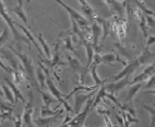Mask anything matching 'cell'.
<instances>
[{
    "mask_svg": "<svg viewBox=\"0 0 155 127\" xmlns=\"http://www.w3.org/2000/svg\"><path fill=\"white\" fill-rule=\"evenodd\" d=\"M42 69L45 70V75H46V80H45V83H46V86L47 88L49 89V92L52 94V95H53L54 97L58 100V102H60L61 105H63L66 110V114H74V111H73V109L72 108V106L68 103L67 100L64 99V97H63V95L61 94V92L59 91V89H58V87H56V85L53 83L52 79L50 78V76L49 74V71L48 69L45 68L44 67H41Z\"/></svg>",
    "mask_w": 155,
    "mask_h": 127,
    "instance_id": "277c9868",
    "label": "cell"
},
{
    "mask_svg": "<svg viewBox=\"0 0 155 127\" xmlns=\"http://www.w3.org/2000/svg\"><path fill=\"white\" fill-rule=\"evenodd\" d=\"M83 127H84V126H83Z\"/></svg>",
    "mask_w": 155,
    "mask_h": 127,
    "instance_id": "f907efd6",
    "label": "cell"
},
{
    "mask_svg": "<svg viewBox=\"0 0 155 127\" xmlns=\"http://www.w3.org/2000/svg\"><path fill=\"white\" fill-rule=\"evenodd\" d=\"M16 25H18V27L21 29V30H22V32H23L24 34H25V36L26 37L29 39V41H30V42L34 43V45L35 46V48L37 49V50H38V52L39 53H40V55L41 56V57H45L44 54H43L42 51H41V49L40 48V45H39L38 44V42H37L36 41H35V39H34V36H33V34H31V32L30 31V30H28L27 28L25 27V26H23L22 25H20V24H17L16 23Z\"/></svg>",
    "mask_w": 155,
    "mask_h": 127,
    "instance_id": "ffe728a7",
    "label": "cell"
},
{
    "mask_svg": "<svg viewBox=\"0 0 155 127\" xmlns=\"http://www.w3.org/2000/svg\"><path fill=\"white\" fill-rule=\"evenodd\" d=\"M115 119H116L117 122L119 123V126L125 127V125H124V120H123V118L122 115H120L119 114H115Z\"/></svg>",
    "mask_w": 155,
    "mask_h": 127,
    "instance_id": "b9f144b4",
    "label": "cell"
},
{
    "mask_svg": "<svg viewBox=\"0 0 155 127\" xmlns=\"http://www.w3.org/2000/svg\"><path fill=\"white\" fill-rule=\"evenodd\" d=\"M0 17L2 18L5 22L7 24V25L10 28V30H11V33L13 34L14 37L15 38V40L18 41H20V42H25L29 46V49H30V41L25 35H22L17 30L16 25H15L16 23L14 21L12 18L9 15L7 7L5 6L4 2H3L2 0H0Z\"/></svg>",
    "mask_w": 155,
    "mask_h": 127,
    "instance_id": "7a4b0ae2",
    "label": "cell"
},
{
    "mask_svg": "<svg viewBox=\"0 0 155 127\" xmlns=\"http://www.w3.org/2000/svg\"><path fill=\"white\" fill-rule=\"evenodd\" d=\"M39 93L41 94V99H42L43 101V105H45L46 106H50L52 103H59L58 100L56 99L53 95H52L51 93H48L46 91H42V90H40Z\"/></svg>",
    "mask_w": 155,
    "mask_h": 127,
    "instance_id": "cb8c5ba5",
    "label": "cell"
},
{
    "mask_svg": "<svg viewBox=\"0 0 155 127\" xmlns=\"http://www.w3.org/2000/svg\"><path fill=\"white\" fill-rule=\"evenodd\" d=\"M155 74V62L150 65H149L148 67L145 68L140 74L135 76L131 81L130 85L134 84L137 83H142L145 80H147L150 78L151 76Z\"/></svg>",
    "mask_w": 155,
    "mask_h": 127,
    "instance_id": "4fadbf2b",
    "label": "cell"
},
{
    "mask_svg": "<svg viewBox=\"0 0 155 127\" xmlns=\"http://www.w3.org/2000/svg\"><path fill=\"white\" fill-rule=\"evenodd\" d=\"M81 92H83V91H79L75 94L74 106H73V111H74L75 114H78L81 111L84 103L88 101L91 98H92L93 95H96V93L97 92V89L93 91L88 92V94H82Z\"/></svg>",
    "mask_w": 155,
    "mask_h": 127,
    "instance_id": "ba28073f",
    "label": "cell"
},
{
    "mask_svg": "<svg viewBox=\"0 0 155 127\" xmlns=\"http://www.w3.org/2000/svg\"><path fill=\"white\" fill-rule=\"evenodd\" d=\"M97 65L100 63H104L106 64H111L113 63H121L124 66L127 64V62L123 60L121 57H119V55L115 53H106L104 55H100V53H97L93 57V61Z\"/></svg>",
    "mask_w": 155,
    "mask_h": 127,
    "instance_id": "52a82bcc",
    "label": "cell"
},
{
    "mask_svg": "<svg viewBox=\"0 0 155 127\" xmlns=\"http://www.w3.org/2000/svg\"><path fill=\"white\" fill-rule=\"evenodd\" d=\"M90 127H93V126H90ZM112 127H117L116 125H115V126H112Z\"/></svg>",
    "mask_w": 155,
    "mask_h": 127,
    "instance_id": "7dc6e473",
    "label": "cell"
},
{
    "mask_svg": "<svg viewBox=\"0 0 155 127\" xmlns=\"http://www.w3.org/2000/svg\"><path fill=\"white\" fill-rule=\"evenodd\" d=\"M154 17H155V15H154Z\"/></svg>",
    "mask_w": 155,
    "mask_h": 127,
    "instance_id": "681fc988",
    "label": "cell"
},
{
    "mask_svg": "<svg viewBox=\"0 0 155 127\" xmlns=\"http://www.w3.org/2000/svg\"><path fill=\"white\" fill-rule=\"evenodd\" d=\"M79 2L81 3V10L84 13V17L88 20V21H94V11L92 7L89 5V3L86 0H78Z\"/></svg>",
    "mask_w": 155,
    "mask_h": 127,
    "instance_id": "d6986e66",
    "label": "cell"
},
{
    "mask_svg": "<svg viewBox=\"0 0 155 127\" xmlns=\"http://www.w3.org/2000/svg\"><path fill=\"white\" fill-rule=\"evenodd\" d=\"M143 107L148 111L151 115V127H155V106L144 105Z\"/></svg>",
    "mask_w": 155,
    "mask_h": 127,
    "instance_id": "836d02e7",
    "label": "cell"
},
{
    "mask_svg": "<svg viewBox=\"0 0 155 127\" xmlns=\"http://www.w3.org/2000/svg\"><path fill=\"white\" fill-rule=\"evenodd\" d=\"M154 56L155 53H152L150 50V48L146 47L143 52H142V53L139 57H137L134 60H133L130 63H128L121 72L113 76L112 78L110 79V80L112 81V82H116V81L124 78V77H127V76H129L130 77V75L133 74L140 66L150 61L151 60L153 59V57H154Z\"/></svg>",
    "mask_w": 155,
    "mask_h": 127,
    "instance_id": "6da1fadb",
    "label": "cell"
},
{
    "mask_svg": "<svg viewBox=\"0 0 155 127\" xmlns=\"http://www.w3.org/2000/svg\"><path fill=\"white\" fill-rule=\"evenodd\" d=\"M99 87H100V86L98 85H95V86H91V87H87V86H84V85H81V86H78V87H75L70 93L68 94L66 97H64V99L67 100L69 98L72 96V95H75L76 93L79 92V91H86V92H91V91H95L96 89H98Z\"/></svg>",
    "mask_w": 155,
    "mask_h": 127,
    "instance_id": "d4e9b609",
    "label": "cell"
},
{
    "mask_svg": "<svg viewBox=\"0 0 155 127\" xmlns=\"http://www.w3.org/2000/svg\"><path fill=\"white\" fill-rule=\"evenodd\" d=\"M61 115L62 114H57L54 116L46 117V118L38 117L36 119H34L33 122L38 127H50V125H53V123L58 122Z\"/></svg>",
    "mask_w": 155,
    "mask_h": 127,
    "instance_id": "9a60e30c",
    "label": "cell"
},
{
    "mask_svg": "<svg viewBox=\"0 0 155 127\" xmlns=\"http://www.w3.org/2000/svg\"><path fill=\"white\" fill-rule=\"evenodd\" d=\"M96 112L100 114H103V115H107V116H110V111L106 107L104 106V105H99L97 106L96 108Z\"/></svg>",
    "mask_w": 155,
    "mask_h": 127,
    "instance_id": "d590c367",
    "label": "cell"
},
{
    "mask_svg": "<svg viewBox=\"0 0 155 127\" xmlns=\"http://www.w3.org/2000/svg\"><path fill=\"white\" fill-rule=\"evenodd\" d=\"M145 18L147 19V22L148 27L155 28V17L154 15H144Z\"/></svg>",
    "mask_w": 155,
    "mask_h": 127,
    "instance_id": "8d00e7d4",
    "label": "cell"
},
{
    "mask_svg": "<svg viewBox=\"0 0 155 127\" xmlns=\"http://www.w3.org/2000/svg\"><path fill=\"white\" fill-rule=\"evenodd\" d=\"M147 48H150L152 44H155V36H149L147 39Z\"/></svg>",
    "mask_w": 155,
    "mask_h": 127,
    "instance_id": "60d3db41",
    "label": "cell"
},
{
    "mask_svg": "<svg viewBox=\"0 0 155 127\" xmlns=\"http://www.w3.org/2000/svg\"><path fill=\"white\" fill-rule=\"evenodd\" d=\"M139 27H140L141 30L142 32V34L146 39L148 37V25H147V19L145 18L144 15H142L140 18V21H139Z\"/></svg>",
    "mask_w": 155,
    "mask_h": 127,
    "instance_id": "4dcf8cb0",
    "label": "cell"
},
{
    "mask_svg": "<svg viewBox=\"0 0 155 127\" xmlns=\"http://www.w3.org/2000/svg\"><path fill=\"white\" fill-rule=\"evenodd\" d=\"M9 40V33L7 27H5L3 31L0 34V47H2Z\"/></svg>",
    "mask_w": 155,
    "mask_h": 127,
    "instance_id": "e575fe53",
    "label": "cell"
},
{
    "mask_svg": "<svg viewBox=\"0 0 155 127\" xmlns=\"http://www.w3.org/2000/svg\"><path fill=\"white\" fill-rule=\"evenodd\" d=\"M91 39H92V45L95 50H99V42H100L101 35H102V26L98 23L97 21H93L91 28Z\"/></svg>",
    "mask_w": 155,
    "mask_h": 127,
    "instance_id": "5bb4252c",
    "label": "cell"
},
{
    "mask_svg": "<svg viewBox=\"0 0 155 127\" xmlns=\"http://www.w3.org/2000/svg\"><path fill=\"white\" fill-rule=\"evenodd\" d=\"M130 81L131 80H130L129 76H127V77H124V78L121 79L116 82H112L105 85V88H106V91L107 92L115 95L121 90H123L124 87H127V85H130Z\"/></svg>",
    "mask_w": 155,
    "mask_h": 127,
    "instance_id": "30bf717a",
    "label": "cell"
},
{
    "mask_svg": "<svg viewBox=\"0 0 155 127\" xmlns=\"http://www.w3.org/2000/svg\"><path fill=\"white\" fill-rule=\"evenodd\" d=\"M13 104H9L5 102L0 100V119L1 123H2L5 120L12 121L14 119Z\"/></svg>",
    "mask_w": 155,
    "mask_h": 127,
    "instance_id": "7c38bea8",
    "label": "cell"
},
{
    "mask_svg": "<svg viewBox=\"0 0 155 127\" xmlns=\"http://www.w3.org/2000/svg\"><path fill=\"white\" fill-rule=\"evenodd\" d=\"M23 0H18L17 5H15L13 8L11 9V11H13L15 15H17L18 17L21 19V21H23L24 24L27 25L28 24V18L27 16H26L25 11H24L23 7Z\"/></svg>",
    "mask_w": 155,
    "mask_h": 127,
    "instance_id": "ac0fdd59",
    "label": "cell"
},
{
    "mask_svg": "<svg viewBox=\"0 0 155 127\" xmlns=\"http://www.w3.org/2000/svg\"><path fill=\"white\" fill-rule=\"evenodd\" d=\"M34 107L33 104V98L30 93V100L26 102L24 106V111L21 119H22V127L33 126V114H34Z\"/></svg>",
    "mask_w": 155,
    "mask_h": 127,
    "instance_id": "9c48e42d",
    "label": "cell"
},
{
    "mask_svg": "<svg viewBox=\"0 0 155 127\" xmlns=\"http://www.w3.org/2000/svg\"><path fill=\"white\" fill-rule=\"evenodd\" d=\"M0 96H4V94H3V91L2 89L0 87Z\"/></svg>",
    "mask_w": 155,
    "mask_h": 127,
    "instance_id": "bcb514c9",
    "label": "cell"
},
{
    "mask_svg": "<svg viewBox=\"0 0 155 127\" xmlns=\"http://www.w3.org/2000/svg\"><path fill=\"white\" fill-rule=\"evenodd\" d=\"M38 39L40 41L41 44V47H42L43 51H44V53H45V56L46 57L47 59L50 60L51 59V52H50V48H49V44H47V42L45 41V40L43 38L41 34H39L38 36Z\"/></svg>",
    "mask_w": 155,
    "mask_h": 127,
    "instance_id": "83f0119b",
    "label": "cell"
},
{
    "mask_svg": "<svg viewBox=\"0 0 155 127\" xmlns=\"http://www.w3.org/2000/svg\"><path fill=\"white\" fill-rule=\"evenodd\" d=\"M13 74L15 76V83L16 85L19 84V83H23L24 82V76L22 75V72L21 70H14Z\"/></svg>",
    "mask_w": 155,
    "mask_h": 127,
    "instance_id": "d6a6232c",
    "label": "cell"
},
{
    "mask_svg": "<svg viewBox=\"0 0 155 127\" xmlns=\"http://www.w3.org/2000/svg\"><path fill=\"white\" fill-rule=\"evenodd\" d=\"M153 106H155V103H154V104H153Z\"/></svg>",
    "mask_w": 155,
    "mask_h": 127,
    "instance_id": "c3c4849f",
    "label": "cell"
},
{
    "mask_svg": "<svg viewBox=\"0 0 155 127\" xmlns=\"http://www.w3.org/2000/svg\"><path fill=\"white\" fill-rule=\"evenodd\" d=\"M106 88H105V84L101 86L100 87V90L98 91V92H96V98H95V100L93 102V105H92V107H96L97 106L98 103H100L101 100H103L104 99L106 98Z\"/></svg>",
    "mask_w": 155,
    "mask_h": 127,
    "instance_id": "4316f807",
    "label": "cell"
},
{
    "mask_svg": "<svg viewBox=\"0 0 155 127\" xmlns=\"http://www.w3.org/2000/svg\"><path fill=\"white\" fill-rule=\"evenodd\" d=\"M67 60H68V62H69V63H70L71 68L74 70V71L81 70V68H83V67H82V65H81V62L79 61L77 58H75V57H72V56H70V55H68V54H67Z\"/></svg>",
    "mask_w": 155,
    "mask_h": 127,
    "instance_id": "f546056e",
    "label": "cell"
},
{
    "mask_svg": "<svg viewBox=\"0 0 155 127\" xmlns=\"http://www.w3.org/2000/svg\"><path fill=\"white\" fill-rule=\"evenodd\" d=\"M113 1H114V0H104V2H106L107 4L109 6H110V5H111V3H112V2H113Z\"/></svg>",
    "mask_w": 155,
    "mask_h": 127,
    "instance_id": "f6af8a7d",
    "label": "cell"
},
{
    "mask_svg": "<svg viewBox=\"0 0 155 127\" xmlns=\"http://www.w3.org/2000/svg\"><path fill=\"white\" fill-rule=\"evenodd\" d=\"M2 91H3V94H4V97L6 98V99L7 101H9L11 104H13L15 106V96H14V94L11 91V89L9 87L8 85H5L4 83L2 84Z\"/></svg>",
    "mask_w": 155,
    "mask_h": 127,
    "instance_id": "f1b7e54d",
    "label": "cell"
},
{
    "mask_svg": "<svg viewBox=\"0 0 155 127\" xmlns=\"http://www.w3.org/2000/svg\"><path fill=\"white\" fill-rule=\"evenodd\" d=\"M60 44H61V41H58L57 44H55L54 47V51H53V59H47V60H42V61L45 63V64L50 68H53L56 66L60 65H65V63L63 62L61 60V53H60Z\"/></svg>",
    "mask_w": 155,
    "mask_h": 127,
    "instance_id": "8fae6325",
    "label": "cell"
},
{
    "mask_svg": "<svg viewBox=\"0 0 155 127\" xmlns=\"http://www.w3.org/2000/svg\"><path fill=\"white\" fill-rule=\"evenodd\" d=\"M94 21H97L98 23L100 24V25H103V30H104V34H103L102 37V41H104L106 37L108 36V34H110V21L107 20L105 18H103L98 16L97 15L95 14L94 15Z\"/></svg>",
    "mask_w": 155,
    "mask_h": 127,
    "instance_id": "e0dca14e",
    "label": "cell"
},
{
    "mask_svg": "<svg viewBox=\"0 0 155 127\" xmlns=\"http://www.w3.org/2000/svg\"><path fill=\"white\" fill-rule=\"evenodd\" d=\"M64 112V109H60V110H51L49 106H46L42 105L41 108V116L43 118L46 117H51L57 115V114H62Z\"/></svg>",
    "mask_w": 155,
    "mask_h": 127,
    "instance_id": "7402d4cb",
    "label": "cell"
},
{
    "mask_svg": "<svg viewBox=\"0 0 155 127\" xmlns=\"http://www.w3.org/2000/svg\"><path fill=\"white\" fill-rule=\"evenodd\" d=\"M0 68H2V70H4L5 72H7V73H11V72H12V68L7 66L1 59H0Z\"/></svg>",
    "mask_w": 155,
    "mask_h": 127,
    "instance_id": "ab89813d",
    "label": "cell"
},
{
    "mask_svg": "<svg viewBox=\"0 0 155 127\" xmlns=\"http://www.w3.org/2000/svg\"><path fill=\"white\" fill-rule=\"evenodd\" d=\"M64 48H65L67 50H69V51H71V52H72V53H74L75 55L77 56V57H80L79 54L77 53V52H76V50H75V49H74V47H73V45H72V37H71L70 36L67 37L64 39Z\"/></svg>",
    "mask_w": 155,
    "mask_h": 127,
    "instance_id": "1f68e13d",
    "label": "cell"
},
{
    "mask_svg": "<svg viewBox=\"0 0 155 127\" xmlns=\"http://www.w3.org/2000/svg\"><path fill=\"white\" fill-rule=\"evenodd\" d=\"M97 64L94 63V62H92L91 65H90L89 68L90 70H91V77H92V80H93L95 84L101 87V86L105 84V83L107 81V80H103L100 79V77L99 76V75H98L97 73Z\"/></svg>",
    "mask_w": 155,
    "mask_h": 127,
    "instance_id": "44dd1931",
    "label": "cell"
},
{
    "mask_svg": "<svg viewBox=\"0 0 155 127\" xmlns=\"http://www.w3.org/2000/svg\"><path fill=\"white\" fill-rule=\"evenodd\" d=\"M11 50L12 51V53H14V55L16 56V57L21 60L22 67H23L24 69L26 70V72H27V74L29 75L30 78L32 80H34V83L35 84H38V82H37L36 76H34V67L31 58H30L28 55L25 54V53H21V52H18V51L16 50L15 48H13V47H11Z\"/></svg>",
    "mask_w": 155,
    "mask_h": 127,
    "instance_id": "8992f818",
    "label": "cell"
},
{
    "mask_svg": "<svg viewBox=\"0 0 155 127\" xmlns=\"http://www.w3.org/2000/svg\"><path fill=\"white\" fill-rule=\"evenodd\" d=\"M142 86V83H134V84L131 85V87L129 88L127 97V99H126V102L127 103L132 104V101H133L134 98L135 97V95L138 92V91L140 90Z\"/></svg>",
    "mask_w": 155,
    "mask_h": 127,
    "instance_id": "603a6c76",
    "label": "cell"
},
{
    "mask_svg": "<svg viewBox=\"0 0 155 127\" xmlns=\"http://www.w3.org/2000/svg\"><path fill=\"white\" fill-rule=\"evenodd\" d=\"M4 80L7 82V85L9 86V87L11 89V91L13 92L14 96H15V106H16V104L18 102V100H21L22 102V103H26V101L25 99V98H24L23 95L21 94V91H20L19 89L18 88L16 84H15V83L12 82L11 80H9L8 78H4Z\"/></svg>",
    "mask_w": 155,
    "mask_h": 127,
    "instance_id": "2e32d148",
    "label": "cell"
},
{
    "mask_svg": "<svg viewBox=\"0 0 155 127\" xmlns=\"http://www.w3.org/2000/svg\"><path fill=\"white\" fill-rule=\"evenodd\" d=\"M55 1L61 6L62 8H64L68 12L70 16L71 21H74L82 31H90L91 30L89 28V21L84 16L81 15L78 11L66 4L62 0H55Z\"/></svg>",
    "mask_w": 155,
    "mask_h": 127,
    "instance_id": "3957f363",
    "label": "cell"
},
{
    "mask_svg": "<svg viewBox=\"0 0 155 127\" xmlns=\"http://www.w3.org/2000/svg\"><path fill=\"white\" fill-rule=\"evenodd\" d=\"M144 94H153L155 95V90H151V91H146L143 92Z\"/></svg>",
    "mask_w": 155,
    "mask_h": 127,
    "instance_id": "ee69618b",
    "label": "cell"
},
{
    "mask_svg": "<svg viewBox=\"0 0 155 127\" xmlns=\"http://www.w3.org/2000/svg\"><path fill=\"white\" fill-rule=\"evenodd\" d=\"M104 119L105 120V122H106L107 127H112V124H111V122H110V119L107 115H104Z\"/></svg>",
    "mask_w": 155,
    "mask_h": 127,
    "instance_id": "7bdbcfd3",
    "label": "cell"
},
{
    "mask_svg": "<svg viewBox=\"0 0 155 127\" xmlns=\"http://www.w3.org/2000/svg\"><path fill=\"white\" fill-rule=\"evenodd\" d=\"M145 89H155V74L151 76L145 85Z\"/></svg>",
    "mask_w": 155,
    "mask_h": 127,
    "instance_id": "74e56055",
    "label": "cell"
},
{
    "mask_svg": "<svg viewBox=\"0 0 155 127\" xmlns=\"http://www.w3.org/2000/svg\"><path fill=\"white\" fill-rule=\"evenodd\" d=\"M94 100H95V97L93 96L87 102V104H86L84 109L82 110V112L79 113L78 114H76V116L73 117L68 122L65 123V124H62L59 127H83L85 120L88 115V113L92 108Z\"/></svg>",
    "mask_w": 155,
    "mask_h": 127,
    "instance_id": "5b68a950",
    "label": "cell"
},
{
    "mask_svg": "<svg viewBox=\"0 0 155 127\" xmlns=\"http://www.w3.org/2000/svg\"><path fill=\"white\" fill-rule=\"evenodd\" d=\"M36 79H37V82L39 84L41 87V90L44 91L45 89H46V83H45V80H46V76L44 74V72L42 71V68H38L37 69L36 72Z\"/></svg>",
    "mask_w": 155,
    "mask_h": 127,
    "instance_id": "484cf974",
    "label": "cell"
},
{
    "mask_svg": "<svg viewBox=\"0 0 155 127\" xmlns=\"http://www.w3.org/2000/svg\"><path fill=\"white\" fill-rule=\"evenodd\" d=\"M15 127H22V119H21V114H18L15 117H14L13 120Z\"/></svg>",
    "mask_w": 155,
    "mask_h": 127,
    "instance_id": "f35d334b",
    "label": "cell"
}]
</instances>
